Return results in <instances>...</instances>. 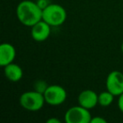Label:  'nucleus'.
Here are the masks:
<instances>
[{
	"label": "nucleus",
	"instance_id": "1a4fd4ad",
	"mask_svg": "<svg viewBox=\"0 0 123 123\" xmlns=\"http://www.w3.org/2000/svg\"><path fill=\"white\" fill-rule=\"evenodd\" d=\"M16 56V50L10 43H3L0 46V65L5 67L14 62Z\"/></svg>",
	"mask_w": 123,
	"mask_h": 123
},
{
	"label": "nucleus",
	"instance_id": "4468645a",
	"mask_svg": "<svg viewBox=\"0 0 123 123\" xmlns=\"http://www.w3.org/2000/svg\"><path fill=\"white\" fill-rule=\"evenodd\" d=\"M46 123H61V121H60L58 119H56V118L51 117L46 121Z\"/></svg>",
	"mask_w": 123,
	"mask_h": 123
},
{
	"label": "nucleus",
	"instance_id": "9d476101",
	"mask_svg": "<svg viewBox=\"0 0 123 123\" xmlns=\"http://www.w3.org/2000/svg\"><path fill=\"white\" fill-rule=\"evenodd\" d=\"M4 72L5 77L9 81L13 83H15L19 81L23 77V70L20 66L15 64L14 62L8 64L7 66L4 67Z\"/></svg>",
	"mask_w": 123,
	"mask_h": 123
},
{
	"label": "nucleus",
	"instance_id": "6e6552de",
	"mask_svg": "<svg viewBox=\"0 0 123 123\" xmlns=\"http://www.w3.org/2000/svg\"><path fill=\"white\" fill-rule=\"evenodd\" d=\"M98 96L99 94H97L92 89H85L79 94V97H78V102H79V105L88 110H90L94 108L97 105H99Z\"/></svg>",
	"mask_w": 123,
	"mask_h": 123
},
{
	"label": "nucleus",
	"instance_id": "7ed1b4c3",
	"mask_svg": "<svg viewBox=\"0 0 123 123\" xmlns=\"http://www.w3.org/2000/svg\"><path fill=\"white\" fill-rule=\"evenodd\" d=\"M46 103L44 94L37 90L27 91L19 97V104L28 111H38Z\"/></svg>",
	"mask_w": 123,
	"mask_h": 123
},
{
	"label": "nucleus",
	"instance_id": "39448f33",
	"mask_svg": "<svg viewBox=\"0 0 123 123\" xmlns=\"http://www.w3.org/2000/svg\"><path fill=\"white\" fill-rule=\"evenodd\" d=\"M46 103L52 106L62 105L67 99V91L60 85H50L43 93Z\"/></svg>",
	"mask_w": 123,
	"mask_h": 123
},
{
	"label": "nucleus",
	"instance_id": "0eeeda50",
	"mask_svg": "<svg viewBox=\"0 0 123 123\" xmlns=\"http://www.w3.org/2000/svg\"><path fill=\"white\" fill-rule=\"evenodd\" d=\"M31 37L37 42L44 41L51 34V25L44 20H41L31 27Z\"/></svg>",
	"mask_w": 123,
	"mask_h": 123
},
{
	"label": "nucleus",
	"instance_id": "f257e3e1",
	"mask_svg": "<svg viewBox=\"0 0 123 123\" xmlns=\"http://www.w3.org/2000/svg\"><path fill=\"white\" fill-rule=\"evenodd\" d=\"M42 7L31 0L20 2L16 9V15L22 25L32 27L34 25L42 20Z\"/></svg>",
	"mask_w": 123,
	"mask_h": 123
},
{
	"label": "nucleus",
	"instance_id": "20e7f679",
	"mask_svg": "<svg viewBox=\"0 0 123 123\" xmlns=\"http://www.w3.org/2000/svg\"><path fill=\"white\" fill-rule=\"evenodd\" d=\"M91 119L92 116L89 110L79 105L69 108L64 116L67 123H90Z\"/></svg>",
	"mask_w": 123,
	"mask_h": 123
},
{
	"label": "nucleus",
	"instance_id": "9b49d317",
	"mask_svg": "<svg viewBox=\"0 0 123 123\" xmlns=\"http://www.w3.org/2000/svg\"><path fill=\"white\" fill-rule=\"evenodd\" d=\"M115 95L111 94L110 91H105L99 94L98 96V102L99 105L103 107H107V106L111 105L114 101Z\"/></svg>",
	"mask_w": 123,
	"mask_h": 123
},
{
	"label": "nucleus",
	"instance_id": "f8f14e48",
	"mask_svg": "<svg viewBox=\"0 0 123 123\" xmlns=\"http://www.w3.org/2000/svg\"><path fill=\"white\" fill-rule=\"evenodd\" d=\"M90 123H106V120L100 116H95L91 119Z\"/></svg>",
	"mask_w": 123,
	"mask_h": 123
},
{
	"label": "nucleus",
	"instance_id": "ddd939ff",
	"mask_svg": "<svg viewBox=\"0 0 123 123\" xmlns=\"http://www.w3.org/2000/svg\"><path fill=\"white\" fill-rule=\"evenodd\" d=\"M118 97H119L118 98V108L123 113V93Z\"/></svg>",
	"mask_w": 123,
	"mask_h": 123
},
{
	"label": "nucleus",
	"instance_id": "2eb2a0df",
	"mask_svg": "<svg viewBox=\"0 0 123 123\" xmlns=\"http://www.w3.org/2000/svg\"><path fill=\"white\" fill-rule=\"evenodd\" d=\"M121 51L123 52V42H122V44H121Z\"/></svg>",
	"mask_w": 123,
	"mask_h": 123
},
{
	"label": "nucleus",
	"instance_id": "423d86ee",
	"mask_svg": "<svg viewBox=\"0 0 123 123\" xmlns=\"http://www.w3.org/2000/svg\"><path fill=\"white\" fill-rule=\"evenodd\" d=\"M106 89L115 96L123 93V74L120 71H112L106 79Z\"/></svg>",
	"mask_w": 123,
	"mask_h": 123
},
{
	"label": "nucleus",
	"instance_id": "f03ea898",
	"mask_svg": "<svg viewBox=\"0 0 123 123\" xmlns=\"http://www.w3.org/2000/svg\"><path fill=\"white\" fill-rule=\"evenodd\" d=\"M67 12L62 6L56 4H51L43 8L42 20L51 26H59L65 22Z\"/></svg>",
	"mask_w": 123,
	"mask_h": 123
}]
</instances>
